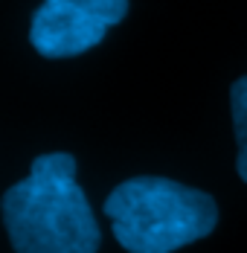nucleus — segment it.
I'll use <instances>...</instances> for the list:
<instances>
[{"label": "nucleus", "instance_id": "f257e3e1", "mask_svg": "<svg viewBox=\"0 0 247 253\" xmlns=\"http://www.w3.org/2000/svg\"><path fill=\"white\" fill-rule=\"evenodd\" d=\"M3 224L15 253H96L102 242L67 152L38 154L29 175L3 192Z\"/></svg>", "mask_w": 247, "mask_h": 253}, {"label": "nucleus", "instance_id": "f03ea898", "mask_svg": "<svg viewBox=\"0 0 247 253\" xmlns=\"http://www.w3.org/2000/svg\"><path fill=\"white\" fill-rule=\"evenodd\" d=\"M105 215L128 253H174L218 224L209 192L154 175L123 180L105 198Z\"/></svg>", "mask_w": 247, "mask_h": 253}, {"label": "nucleus", "instance_id": "7ed1b4c3", "mask_svg": "<svg viewBox=\"0 0 247 253\" xmlns=\"http://www.w3.org/2000/svg\"><path fill=\"white\" fill-rule=\"evenodd\" d=\"M128 15V0H44L29 24V41L44 58H73L93 50Z\"/></svg>", "mask_w": 247, "mask_h": 253}, {"label": "nucleus", "instance_id": "20e7f679", "mask_svg": "<svg viewBox=\"0 0 247 253\" xmlns=\"http://www.w3.org/2000/svg\"><path fill=\"white\" fill-rule=\"evenodd\" d=\"M230 114H233V128H236V172L247 183V76L236 79L230 87Z\"/></svg>", "mask_w": 247, "mask_h": 253}]
</instances>
